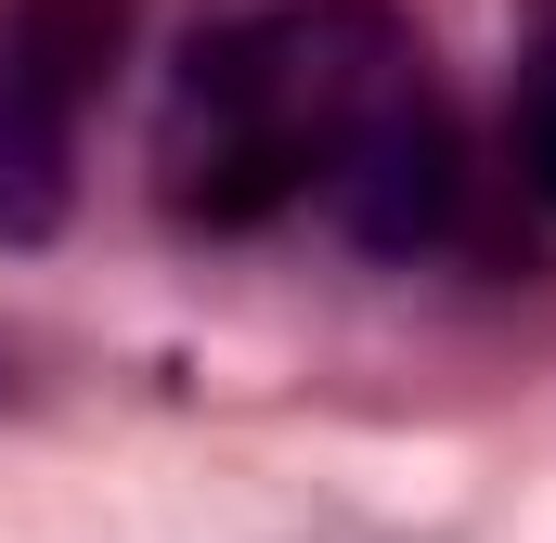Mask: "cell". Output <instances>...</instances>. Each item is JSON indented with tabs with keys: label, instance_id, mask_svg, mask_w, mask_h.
<instances>
[{
	"label": "cell",
	"instance_id": "5b68a950",
	"mask_svg": "<svg viewBox=\"0 0 556 543\" xmlns=\"http://www.w3.org/2000/svg\"><path fill=\"white\" fill-rule=\"evenodd\" d=\"M518 181L556 207V13L531 26V65H518Z\"/></svg>",
	"mask_w": 556,
	"mask_h": 543
},
{
	"label": "cell",
	"instance_id": "3957f363",
	"mask_svg": "<svg viewBox=\"0 0 556 543\" xmlns=\"http://www.w3.org/2000/svg\"><path fill=\"white\" fill-rule=\"evenodd\" d=\"M78 91L0 65V247H52L65 207H78Z\"/></svg>",
	"mask_w": 556,
	"mask_h": 543
},
{
	"label": "cell",
	"instance_id": "6da1fadb",
	"mask_svg": "<svg viewBox=\"0 0 556 543\" xmlns=\"http://www.w3.org/2000/svg\"><path fill=\"white\" fill-rule=\"evenodd\" d=\"M402 65H427V52H415V26L376 13V0H285V13H247V26H207L181 52L168 130H155L168 207L207 220V233H260L273 207H298L324 181L337 130Z\"/></svg>",
	"mask_w": 556,
	"mask_h": 543
},
{
	"label": "cell",
	"instance_id": "277c9868",
	"mask_svg": "<svg viewBox=\"0 0 556 543\" xmlns=\"http://www.w3.org/2000/svg\"><path fill=\"white\" fill-rule=\"evenodd\" d=\"M117 52H130V0H0V65L52 78L78 104H104Z\"/></svg>",
	"mask_w": 556,
	"mask_h": 543
},
{
	"label": "cell",
	"instance_id": "7a4b0ae2",
	"mask_svg": "<svg viewBox=\"0 0 556 543\" xmlns=\"http://www.w3.org/2000/svg\"><path fill=\"white\" fill-rule=\"evenodd\" d=\"M324 220L350 233V247H376V260H415L453 233V207H466V142H453V104H440V78L402 65L350 130L324 155Z\"/></svg>",
	"mask_w": 556,
	"mask_h": 543
}]
</instances>
